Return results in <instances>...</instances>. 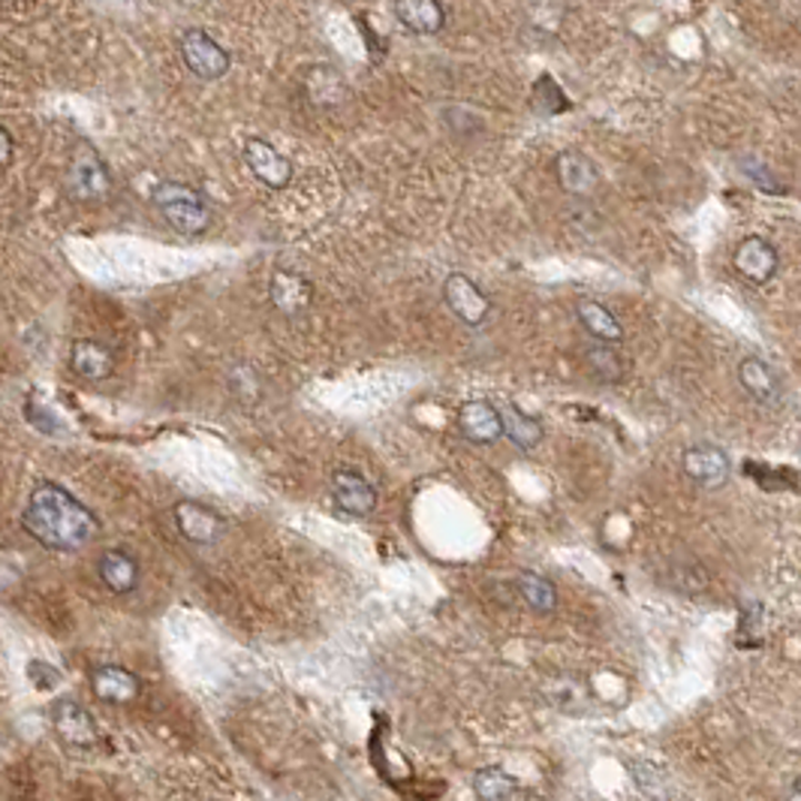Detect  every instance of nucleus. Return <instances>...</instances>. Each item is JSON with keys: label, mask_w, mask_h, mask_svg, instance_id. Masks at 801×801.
<instances>
[{"label": "nucleus", "mask_w": 801, "mask_h": 801, "mask_svg": "<svg viewBox=\"0 0 801 801\" xmlns=\"http://www.w3.org/2000/svg\"><path fill=\"white\" fill-rule=\"evenodd\" d=\"M21 528L52 552H82L100 533V521L82 500L52 479H40L21 510Z\"/></svg>", "instance_id": "f257e3e1"}, {"label": "nucleus", "mask_w": 801, "mask_h": 801, "mask_svg": "<svg viewBox=\"0 0 801 801\" xmlns=\"http://www.w3.org/2000/svg\"><path fill=\"white\" fill-rule=\"evenodd\" d=\"M151 206L160 211V218L167 220L169 227L181 236H188V239L209 232L211 220H214V209H211L209 199L202 197V190L184 184V181L157 184L154 193H151Z\"/></svg>", "instance_id": "f03ea898"}, {"label": "nucleus", "mask_w": 801, "mask_h": 801, "mask_svg": "<svg viewBox=\"0 0 801 801\" xmlns=\"http://www.w3.org/2000/svg\"><path fill=\"white\" fill-rule=\"evenodd\" d=\"M67 193L79 202H103L112 193V172L91 146H79L67 169Z\"/></svg>", "instance_id": "7ed1b4c3"}, {"label": "nucleus", "mask_w": 801, "mask_h": 801, "mask_svg": "<svg viewBox=\"0 0 801 801\" xmlns=\"http://www.w3.org/2000/svg\"><path fill=\"white\" fill-rule=\"evenodd\" d=\"M178 52H181V61L190 70V76H197L202 82H218L232 67V58H229L227 49L211 33L199 31V28H190V31L181 33Z\"/></svg>", "instance_id": "20e7f679"}, {"label": "nucleus", "mask_w": 801, "mask_h": 801, "mask_svg": "<svg viewBox=\"0 0 801 801\" xmlns=\"http://www.w3.org/2000/svg\"><path fill=\"white\" fill-rule=\"evenodd\" d=\"M681 470L699 489H720L732 477V461H729L727 449L714 447V443H693L681 452Z\"/></svg>", "instance_id": "39448f33"}, {"label": "nucleus", "mask_w": 801, "mask_h": 801, "mask_svg": "<svg viewBox=\"0 0 801 801\" xmlns=\"http://www.w3.org/2000/svg\"><path fill=\"white\" fill-rule=\"evenodd\" d=\"M244 157V167L250 169V176L260 181L262 188L269 190H287L292 181V163L278 151V148L266 142V139H248L241 148Z\"/></svg>", "instance_id": "423d86ee"}, {"label": "nucleus", "mask_w": 801, "mask_h": 801, "mask_svg": "<svg viewBox=\"0 0 801 801\" xmlns=\"http://www.w3.org/2000/svg\"><path fill=\"white\" fill-rule=\"evenodd\" d=\"M732 266L748 283L765 287L781 269V253H778V248L769 239L748 236V239L739 241V248L732 253Z\"/></svg>", "instance_id": "0eeeda50"}, {"label": "nucleus", "mask_w": 801, "mask_h": 801, "mask_svg": "<svg viewBox=\"0 0 801 801\" xmlns=\"http://www.w3.org/2000/svg\"><path fill=\"white\" fill-rule=\"evenodd\" d=\"M443 302H447L449 311L455 313L461 323L473 326V329L485 323L491 313L489 296L479 290L468 274H461V271L449 274L447 281H443Z\"/></svg>", "instance_id": "6e6552de"}, {"label": "nucleus", "mask_w": 801, "mask_h": 801, "mask_svg": "<svg viewBox=\"0 0 801 801\" xmlns=\"http://www.w3.org/2000/svg\"><path fill=\"white\" fill-rule=\"evenodd\" d=\"M172 519H176L178 533L188 542H193V545H214L227 533V521L220 519L214 510H209L206 503H197V500H178Z\"/></svg>", "instance_id": "1a4fd4ad"}, {"label": "nucleus", "mask_w": 801, "mask_h": 801, "mask_svg": "<svg viewBox=\"0 0 801 801\" xmlns=\"http://www.w3.org/2000/svg\"><path fill=\"white\" fill-rule=\"evenodd\" d=\"M332 500L343 515L364 519L377 510V489L359 470L341 468L332 473Z\"/></svg>", "instance_id": "9d476101"}, {"label": "nucleus", "mask_w": 801, "mask_h": 801, "mask_svg": "<svg viewBox=\"0 0 801 801\" xmlns=\"http://www.w3.org/2000/svg\"><path fill=\"white\" fill-rule=\"evenodd\" d=\"M458 434L477 447H491L503 438V422L500 410L491 401H464L455 413Z\"/></svg>", "instance_id": "9b49d317"}, {"label": "nucleus", "mask_w": 801, "mask_h": 801, "mask_svg": "<svg viewBox=\"0 0 801 801\" xmlns=\"http://www.w3.org/2000/svg\"><path fill=\"white\" fill-rule=\"evenodd\" d=\"M739 383L750 401L760 407H778L783 401V380L760 356H744L739 362Z\"/></svg>", "instance_id": "f8f14e48"}, {"label": "nucleus", "mask_w": 801, "mask_h": 801, "mask_svg": "<svg viewBox=\"0 0 801 801\" xmlns=\"http://www.w3.org/2000/svg\"><path fill=\"white\" fill-rule=\"evenodd\" d=\"M269 299L283 317H302L313 302V283L292 269H278L269 281Z\"/></svg>", "instance_id": "ddd939ff"}, {"label": "nucleus", "mask_w": 801, "mask_h": 801, "mask_svg": "<svg viewBox=\"0 0 801 801\" xmlns=\"http://www.w3.org/2000/svg\"><path fill=\"white\" fill-rule=\"evenodd\" d=\"M554 178H558L563 193H570V197H591L593 190L600 188L597 163L582 151H572V148L554 157Z\"/></svg>", "instance_id": "4468645a"}, {"label": "nucleus", "mask_w": 801, "mask_h": 801, "mask_svg": "<svg viewBox=\"0 0 801 801\" xmlns=\"http://www.w3.org/2000/svg\"><path fill=\"white\" fill-rule=\"evenodd\" d=\"M49 718H52L54 732L73 748H91L97 741V720L91 718L88 708H82L73 699H58L49 711Z\"/></svg>", "instance_id": "2eb2a0df"}, {"label": "nucleus", "mask_w": 801, "mask_h": 801, "mask_svg": "<svg viewBox=\"0 0 801 801\" xmlns=\"http://www.w3.org/2000/svg\"><path fill=\"white\" fill-rule=\"evenodd\" d=\"M392 12H396L398 24L417 37H431V33L443 31V24H447V7L440 0H398L392 3Z\"/></svg>", "instance_id": "dca6fc26"}, {"label": "nucleus", "mask_w": 801, "mask_h": 801, "mask_svg": "<svg viewBox=\"0 0 801 801\" xmlns=\"http://www.w3.org/2000/svg\"><path fill=\"white\" fill-rule=\"evenodd\" d=\"M91 690L100 702L109 705H127L139 697V678L124 667H114V663H103L91 672Z\"/></svg>", "instance_id": "f3484780"}, {"label": "nucleus", "mask_w": 801, "mask_h": 801, "mask_svg": "<svg viewBox=\"0 0 801 801\" xmlns=\"http://www.w3.org/2000/svg\"><path fill=\"white\" fill-rule=\"evenodd\" d=\"M70 368L88 383H100L106 377H112L114 356L106 343L94 341V338H79L70 347Z\"/></svg>", "instance_id": "a211bd4d"}, {"label": "nucleus", "mask_w": 801, "mask_h": 801, "mask_svg": "<svg viewBox=\"0 0 801 801\" xmlns=\"http://www.w3.org/2000/svg\"><path fill=\"white\" fill-rule=\"evenodd\" d=\"M575 320L582 323V329L591 334L597 343H621L624 341V326L614 317L603 302L597 299H579L575 302Z\"/></svg>", "instance_id": "6ab92c4d"}, {"label": "nucleus", "mask_w": 801, "mask_h": 801, "mask_svg": "<svg viewBox=\"0 0 801 801\" xmlns=\"http://www.w3.org/2000/svg\"><path fill=\"white\" fill-rule=\"evenodd\" d=\"M97 575L112 593H130L139 584V563L124 549H106L97 561Z\"/></svg>", "instance_id": "aec40b11"}, {"label": "nucleus", "mask_w": 801, "mask_h": 801, "mask_svg": "<svg viewBox=\"0 0 801 801\" xmlns=\"http://www.w3.org/2000/svg\"><path fill=\"white\" fill-rule=\"evenodd\" d=\"M500 410V422H503V438L510 440L512 447H519L521 452H531L542 443L545 431L533 417H528L521 407H515L512 401H503L498 407Z\"/></svg>", "instance_id": "412c9836"}, {"label": "nucleus", "mask_w": 801, "mask_h": 801, "mask_svg": "<svg viewBox=\"0 0 801 801\" xmlns=\"http://www.w3.org/2000/svg\"><path fill=\"white\" fill-rule=\"evenodd\" d=\"M582 356H584V368L591 371L593 380H600V383H609V386L624 380L627 364L612 343H597V341L588 343Z\"/></svg>", "instance_id": "4be33fe9"}, {"label": "nucleus", "mask_w": 801, "mask_h": 801, "mask_svg": "<svg viewBox=\"0 0 801 801\" xmlns=\"http://www.w3.org/2000/svg\"><path fill=\"white\" fill-rule=\"evenodd\" d=\"M521 600L531 605L537 614H552L558 609V588L540 572H521L515 579Z\"/></svg>", "instance_id": "5701e85b"}, {"label": "nucleus", "mask_w": 801, "mask_h": 801, "mask_svg": "<svg viewBox=\"0 0 801 801\" xmlns=\"http://www.w3.org/2000/svg\"><path fill=\"white\" fill-rule=\"evenodd\" d=\"M473 790H477L479 801H510L519 790V781L500 765H485V769L477 771Z\"/></svg>", "instance_id": "b1692460"}, {"label": "nucleus", "mask_w": 801, "mask_h": 801, "mask_svg": "<svg viewBox=\"0 0 801 801\" xmlns=\"http://www.w3.org/2000/svg\"><path fill=\"white\" fill-rule=\"evenodd\" d=\"M229 389H232V396L239 398L241 404H257V401H260L262 383L253 368L239 364V368L232 371V377H229Z\"/></svg>", "instance_id": "393cba45"}, {"label": "nucleus", "mask_w": 801, "mask_h": 801, "mask_svg": "<svg viewBox=\"0 0 801 801\" xmlns=\"http://www.w3.org/2000/svg\"><path fill=\"white\" fill-rule=\"evenodd\" d=\"M584 693H588V690H584V684L579 681V678H570V675L552 678V693H549V702H554V705L582 702Z\"/></svg>", "instance_id": "a878e982"}, {"label": "nucleus", "mask_w": 801, "mask_h": 801, "mask_svg": "<svg viewBox=\"0 0 801 801\" xmlns=\"http://www.w3.org/2000/svg\"><path fill=\"white\" fill-rule=\"evenodd\" d=\"M24 417H28V422H31L37 431H42V434H58V431L63 428L61 419L54 417L49 407H42L40 413H37V407H33L31 401H28V407H24Z\"/></svg>", "instance_id": "bb28decb"}, {"label": "nucleus", "mask_w": 801, "mask_h": 801, "mask_svg": "<svg viewBox=\"0 0 801 801\" xmlns=\"http://www.w3.org/2000/svg\"><path fill=\"white\" fill-rule=\"evenodd\" d=\"M0 160H3V169L12 167V133L7 127H0Z\"/></svg>", "instance_id": "cd10ccee"}, {"label": "nucleus", "mask_w": 801, "mask_h": 801, "mask_svg": "<svg viewBox=\"0 0 801 801\" xmlns=\"http://www.w3.org/2000/svg\"><path fill=\"white\" fill-rule=\"evenodd\" d=\"M787 801H801V778H795V781H792Z\"/></svg>", "instance_id": "c85d7f7f"}]
</instances>
